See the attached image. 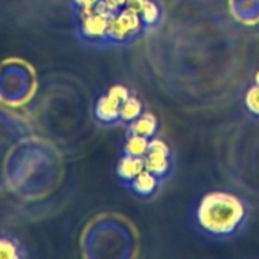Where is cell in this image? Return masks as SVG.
Returning <instances> with one entry per match:
<instances>
[{"label":"cell","instance_id":"obj_1","mask_svg":"<svg viewBox=\"0 0 259 259\" xmlns=\"http://www.w3.org/2000/svg\"><path fill=\"white\" fill-rule=\"evenodd\" d=\"M20 245L12 237L5 234H0V258H18L20 254Z\"/></svg>","mask_w":259,"mask_h":259}]
</instances>
